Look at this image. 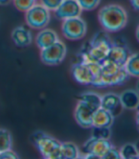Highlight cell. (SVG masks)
Returning a JSON list of instances; mask_svg holds the SVG:
<instances>
[{"label":"cell","mask_w":139,"mask_h":159,"mask_svg":"<svg viewBox=\"0 0 139 159\" xmlns=\"http://www.w3.org/2000/svg\"><path fill=\"white\" fill-rule=\"evenodd\" d=\"M113 45V40L109 35L100 32L97 33L93 38L83 48L81 54V61L86 63H102L108 58L110 48Z\"/></svg>","instance_id":"obj_1"},{"label":"cell","mask_w":139,"mask_h":159,"mask_svg":"<svg viewBox=\"0 0 139 159\" xmlns=\"http://www.w3.org/2000/svg\"><path fill=\"white\" fill-rule=\"evenodd\" d=\"M125 66H119L109 59L100 63L99 74L96 76L92 86L97 88H106V87L122 85L129 79Z\"/></svg>","instance_id":"obj_2"},{"label":"cell","mask_w":139,"mask_h":159,"mask_svg":"<svg viewBox=\"0 0 139 159\" xmlns=\"http://www.w3.org/2000/svg\"><path fill=\"white\" fill-rule=\"evenodd\" d=\"M98 20L105 31L119 32L127 25L128 16L125 9L117 4H109L98 11Z\"/></svg>","instance_id":"obj_3"},{"label":"cell","mask_w":139,"mask_h":159,"mask_svg":"<svg viewBox=\"0 0 139 159\" xmlns=\"http://www.w3.org/2000/svg\"><path fill=\"white\" fill-rule=\"evenodd\" d=\"M31 140L44 158L60 159L61 142H59L56 138L38 131L32 135Z\"/></svg>","instance_id":"obj_4"},{"label":"cell","mask_w":139,"mask_h":159,"mask_svg":"<svg viewBox=\"0 0 139 159\" xmlns=\"http://www.w3.org/2000/svg\"><path fill=\"white\" fill-rule=\"evenodd\" d=\"M100 63L78 62L72 66V75L76 82L83 85H92L99 74Z\"/></svg>","instance_id":"obj_5"},{"label":"cell","mask_w":139,"mask_h":159,"mask_svg":"<svg viewBox=\"0 0 139 159\" xmlns=\"http://www.w3.org/2000/svg\"><path fill=\"white\" fill-rule=\"evenodd\" d=\"M110 139H102L92 136L83 145L84 158H103L108 151L113 148Z\"/></svg>","instance_id":"obj_6"},{"label":"cell","mask_w":139,"mask_h":159,"mask_svg":"<svg viewBox=\"0 0 139 159\" xmlns=\"http://www.w3.org/2000/svg\"><path fill=\"white\" fill-rule=\"evenodd\" d=\"M63 35L69 40H79L87 34V24L80 16L63 20L61 27Z\"/></svg>","instance_id":"obj_7"},{"label":"cell","mask_w":139,"mask_h":159,"mask_svg":"<svg viewBox=\"0 0 139 159\" xmlns=\"http://www.w3.org/2000/svg\"><path fill=\"white\" fill-rule=\"evenodd\" d=\"M50 11L42 4H34L26 11V22L34 29H44L50 22Z\"/></svg>","instance_id":"obj_8"},{"label":"cell","mask_w":139,"mask_h":159,"mask_svg":"<svg viewBox=\"0 0 139 159\" xmlns=\"http://www.w3.org/2000/svg\"><path fill=\"white\" fill-rule=\"evenodd\" d=\"M67 54V48L66 45L61 41H56L52 45L41 50L40 57L43 63L55 66L60 64L66 57Z\"/></svg>","instance_id":"obj_9"},{"label":"cell","mask_w":139,"mask_h":159,"mask_svg":"<svg viewBox=\"0 0 139 159\" xmlns=\"http://www.w3.org/2000/svg\"><path fill=\"white\" fill-rule=\"evenodd\" d=\"M96 110L84 102L83 100H78L74 109V118L79 126L82 128H92V117Z\"/></svg>","instance_id":"obj_10"},{"label":"cell","mask_w":139,"mask_h":159,"mask_svg":"<svg viewBox=\"0 0 139 159\" xmlns=\"http://www.w3.org/2000/svg\"><path fill=\"white\" fill-rule=\"evenodd\" d=\"M82 9L77 0H63L60 6L55 10V14L59 19L65 20L68 18L80 16Z\"/></svg>","instance_id":"obj_11"},{"label":"cell","mask_w":139,"mask_h":159,"mask_svg":"<svg viewBox=\"0 0 139 159\" xmlns=\"http://www.w3.org/2000/svg\"><path fill=\"white\" fill-rule=\"evenodd\" d=\"M130 54V51L126 45L120 44L116 41H113V45L107 59L114 62L119 66H125V63H126Z\"/></svg>","instance_id":"obj_12"},{"label":"cell","mask_w":139,"mask_h":159,"mask_svg":"<svg viewBox=\"0 0 139 159\" xmlns=\"http://www.w3.org/2000/svg\"><path fill=\"white\" fill-rule=\"evenodd\" d=\"M114 122V115L109 111L98 108L93 113L92 117V127L96 128H110Z\"/></svg>","instance_id":"obj_13"},{"label":"cell","mask_w":139,"mask_h":159,"mask_svg":"<svg viewBox=\"0 0 139 159\" xmlns=\"http://www.w3.org/2000/svg\"><path fill=\"white\" fill-rule=\"evenodd\" d=\"M101 107L110 112H112L114 116L117 115L121 109V101L120 96L115 93H107L101 96Z\"/></svg>","instance_id":"obj_14"},{"label":"cell","mask_w":139,"mask_h":159,"mask_svg":"<svg viewBox=\"0 0 139 159\" xmlns=\"http://www.w3.org/2000/svg\"><path fill=\"white\" fill-rule=\"evenodd\" d=\"M11 38L13 42H15V44L18 47L29 46L33 40L31 31L24 26H19L16 28L15 30L12 31Z\"/></svg>","instance_id":"obj_15"},{"label":"cell","mask_w":139,"mask_h":159,"mask_svg":"<svg viewBox=\"0 0 139 159\" xmlns=\"http://www.w3.org/2000/svg\"><path fill=\"white\" fill-rule=\"evenodd\" d=\"M119 96L123 109L136 110L139 107V93L136 90H126Z\"/></svg>","instance_id":"obj_16"},{"label":"cell","mask_w":139,"mask_h":159,"mask_svg":"<svg viewBox=\"0 0 139 159\" xmlns=\"http://www.w3.org/2000/svg\"><path fill=\"white\" fill-rule=\"evenodd\" d=\"M56 41H58V35L51 29H44V30L39 32L35 38L36 45L41 50L52 45Z\"/></svg>","instance_id":"obj_17"},{"label":"cell","mask_w":139,"mask_h":159,"mask_svg":"<svg viewBox=\"0 0 139 159\" xmlns=\"http://www.w3.org/2000/svg\"><path fill=\"white\" fill-rule=\"evenodd\" d=\"M80 157L78 147L73 142L61 143L60 159H76Z\"/></svg>","instance_id":"obj_18"},{"label":"cell","mask_w":139,"mask_h":159,"mask_svg":"<svg viewBox=\"0 0 139 159\" xmlns=\"http://www.w3.org/2000/svg\"><path fill=\"white\" fill-rule=\"evenodd\" d=\"M125 69L130 76L139 78V52L130 54L125 63Z\"/></svg>","instance_id":"obj_19"},{"label":"cell","mask_w":139,"mask_h":159,"mask_svg":"<svg viewBox=\"0 0 139 159\" xmlns=\"http://www.w3.org/2000/svg\"><path fill=\"white\" fill-rule=\"evenodd\" d=\"M80 100H83L84 102L97 110L101 107V95L93 92H85L79 96Z\"/></svg>","instance_id":"obj_20"},{"label":"cell","mask_w":139,"mask_h":159,"mask_svg":"<svg viewBox=\"0 0 139 159\" xmlns=\"http://www.w3.org/2000/svg\"><path fill=\"white\" fill-rule=\"evenodd\" d=\"M120 157L123 159H139V152L135 144L127 143L119 150Z\"/></svg>","instance_id":"obj_21"},{"label":"cell","mask_w":139,"mask_h":159,"mask_svg":"<svg viewBox=\"0 0 139 159\" xmlns=\"http://www.w3.org/2000/svg\"><path fill=\"white\" fill-rule=\"evenodd\" d=\"M11 147V133L5 129H0V152L10 150Z\"/></svg>","instance_id":"obj_22"},{"label":"cell","mask_w":139,"mask_h":159,"mask_svg":"<svg viewBox=\"0 0 139 159\" xmlns=\"http://www.w3.org/2000/svg\"><path fill=\"white\" fill-rule=\"evenodd\" d=\"M83 11H92L98 7L101 0H77Z\"/></svg>","instance_id":"obj_23"},{"label":"cell","mask_w":139,"mask_h":159,"mask_svg":"<svg viewBox=\"0 0 139 159\" xmlns=\"http://www.w3.org/2000/svg\"><path fill=\"white\" fill-rule=\"evenodd\" d=\"M93 131L92 136L96 138H102V139H110V128H96L92 127Z\"/></svg>","instance_id":"obj_24"},{"label":"cell","mask_w":139,"mask_h":159,"mask_svg":"<svg viewBox=\"0 0 139 159\" xmlns=\"http://www.w3.org/2000/svg\"><path fill=\"white\" fill-rule=\"evenodd\" d=\"M13 3L19 11H27L35 4V0H13Z\"/></svg>","instance_id":"obj_25"},{"label":"cell","mask_w":139,"mask_h":159,"mask_svg":"<svg viewBox=\"0 0 139 159\" xmlns=\"http://www.w3.org/2000/svg\"><path fill=\"white\" fill-rule=\"evenodd\" d=\"M62 1L63 0H41V4L49 11H55L60 6Z\"/></svg>","instance_id":"obj_26"},{"label":"cell","mask_w":139,"mask_h":159,"mask_svg":"<svg viewBox=\"0 0 139 159\" xmlns=\"http://www.w3.org/2000/svg\"><path fill=\"white\" fill-rule=\"evenodd\" d=\"M120 157V153L119 151H117L116 149H114V147L110 148L108 152L104 155L103 159H119Z\"/></svg>","instance_id":"obj_27"},{"label":"cell","mask_w":139,"mask_h":159,"mask_svg":"<svg viewBox=\"0 0 139 159\" xmlns=\"http://www.w3.org/2000/svg\"><path fill=\"white\" fill-rule=\"evenodd\" d=\"M16 158H18V155L15 152H12L11 149L0 152V159H16Z\"/></svg>","instance_id":"obj_28"},{"label":"cell","mask_w":139,"mask_h":159,"mask_svg":"<svg viewBox=\"0 0 139 159\" xmlns=\"http://www.w3.org/2000/svg\"><path fill=\"white\" fill-rule=\"evenodd\" d=\"M130 1L133 9L136 11H139V0H130Z\"/></svg>","instance_id":"obj_29"},{"label":"cell","mask_w":139,"mask_h":159,"mask_svg":"<svg viewBox=\"0 0 139 159\" xmlns=\"http://www.w3.org/2000/svg\"><path fill=\"white\" fill-rule=\"evenodd\" d=\"M135 122H136V127L139 132V107L136 109V115H135Z\"/></svg>","instance_id":"obj_30"},{"label":"cell","mask_w":139,"mask_h":159,"mask_svg":"<svg viewBox=\"0 0 139 159\" xmlns=\"http://www.w3.org/2000/svg\"><path fill=\"white\" fill-rule=\"evenodd\" d=\"M135 36H136V39H137V41L139 42V25H138V26H137V28H136Z\"/></svg>","instance_id":"obj_31"},{"label":"cell","mask_w":139,"mask_h":159,"mask_svg":"<svg viewBox=\"0 0 139 159\" xmlns=\"http://www.w3.org/2000/svg\"><path fill=\"white\" fill-rule=\"evenodd\" d=\"M10 2V0H0V5H6Z\"/></svg>","instance_id":"obj_32"},{"label":"cell","mask_w":139,"mask_h":159,"mask_svg":"<svg viewBox=\"0 0 139 159\" xmlns=\"http://www.w3.org/2000/svg\"><path fill=\"white\" fill-rule=\"evenodd\" d=\"M136 91L139 93V79H138V81H137V84H136Z\"/></svg>","instance_id":"obj_33"}]
</instances>
